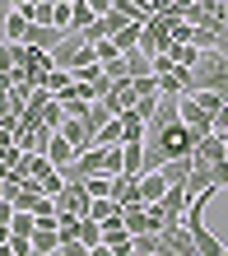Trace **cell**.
I'll use <instances>...</instances> for the list:
<instances>
[{"label": "cell", "instance_id": "cell-6", "mask_svg": "<svg viewBox=\"0 0 228 256\" xmlns=\"http://www.w3.org/2000/svg\"><path fill=\"white\" fill-rule=\"evenodd\" d=\"M60 28H52V24H33L28 28V38H24V47H33V52H56L60 47Z\"/></svg>", "mask_w": 228, "mask_h": 256}, {"label": "cell", "instance_id": "cell-24", "mask_svg": "<svg viewBox=\"0 0 228 256\" xmlns=\"http://www.w3.org/2000/svg\"><path fill=\"white\" fill-rule=\"evenodd\" d=\"M88 256H116V252H112L108 242H102V247H94V252H88Z\"/></svg>", "mask_w": 228, "mask_h": 256}, {"label": "cell", "instance_id": "cell-19", "mask_svg": "<svg viewBox=\"0 0 228 256\" xmlns=\"http://www.w3.org/2000/svg\"><path fill=\"white\" fill-rule=\"evenodd\" d=\"M108 70V80H130V56H112V61H102Z\"/></svg>", "mask_w": 228, "mask_h": 256}, {"label": "cell", "instance_id": "cell-26", "mask_svg": "<svg viewBox=\"0 0 228 256\" xmlns=\"http://www.w3.org/2000/svg\"><path fill=\"white\" fill-rule=\"evenodd\" d=\"M219 256H228V247H224V252H219Z\"/></svg>", "mask_w": 228, "mask_h": 256}, {"label": "cell", "instance_id": "cell-5", "mask_svg": "<svg viewBox=\"0 0 228 256\" xmlns=\"http://www.w3.org/2000/svg\"><path fill=\"white\" fill-rule=\"evenodd\" d=\"M80 154H84V149H80V144H70L60 130H52V135H47V158L56 163V168H70V163L80 158Z\"/></svg>", "mask_w": 228, "mask_h": 256}, {"label": "cell", "instance_id": "cell-8", "mask_svg": "<svg viewBox=\"0 0 228 256\" xmlns=\"http://www.w3.org/2000/svg\"><path fill=\"white\" fill-rule=\"evenodd\" d=\"M116 200H121V210H135V205H144V191H140V177H126V172H121L116 177Z\"/></svg>", "mask_w": 228, "mask_h": 256}, {"label": "cell", "instance_id": "cell-4", "mask_svg": "<svg viewBox=\"0 0 228 256\" xmlns=\"http://www.w3.org/2000/svg\"><path fill=\"white\" fill-rule=\"evenodd\" d=\"M224 154H228V135H205V140H196V149H191V163L196 168H214V163H224Z\"/></svg>", "mask_w": 228, "mask_h": 256}, {"label": "cell", "instance_id": "cell-23", "mask_svg": "<svg viewBox=\"0 0 228 256\" xmlns=\"http://www.w3.org/2000/svg\"><path fill=\"white\" fill-rule=\"evenodd\" d=\"M10 10H14L10 0H0V42H5V19H10Z\"/></svg>", "mask_w": 228, "mask_h": 256}, {"label": "cell", "instance_id": "cell-18", "mask_svg": "<svg viewBox=\"0 0 228 256\" xmlns=\"http://www.w3.org/2000/svg\"><path fill=\"white\" fill-rule=\"evenodd\" d=\"M191 98H196V102H200V108H205V112H219V108H224V102H228L224 94H214V88H196V94H191Z\"/></svg>", "mask_w": 228, "mask_h": 256}, {"label": "cell", "instance_id": "cell-12", "mask_svg": "<svg viewBox=\"0 0 228 256\" xmlns=\"http://www.w3.org/2000/svg\"><path fill=\"white\" fill-rule=\"evenodd\" d=\"M140 38H144V24L140 19H130L126 28H116V33H112V42H116L121 52H140Z\"/></svg>", "mask_w": 228, "mask_h": 256}, {"label": "cell", "instance_id": "cell-10", "mask_svg": "<svg viewBox=\"0 0 228 256\" xmlns=\"http://www.w3.org/2000/svg\"><path fill=\"white\" fill-rule=\"evenodd\" d=\"M168 177H163V172H140V191H144V205H158L163 200V196H168Z\"/></svg>", "mask_w": 228, "mask_h": 256}, {"label": "cell", "instance_id": "cell-15", "mask_svg": "<svg viewBox=\"0 0 228 256\" xmlns=\"http://www.w3.org/2000/svg\"><path fill=\"white\" fill-rule=\"evenodd\" d=\"M168 56H172L177 66H196V61H200V47H196V42H172Z\"/></svg>", "mask_w": 228, "mask_h": 256}, {"label": "cell", "instance_id": "cell-22", "mask_svg": "<svg viewBox=\"0 0 228 256\" xmlns=\"http://www.w3.org/2000/svg\"><path fill=\"white\" fill-rule=\"evenodd\" d=\"M112 5H116V0H88V10H94L98 19H102V14H112Z\"/></svg>", "mask_w": 228, "mask_h": 256}, {"label": "cell", "instance_id": "cell-11", "mask_svg": "<svg viewBox=\"0 0 228 256\" xmlns=\"http://www.w3.org/2000/svg\"><path fill=\"white\" fill-rule=\"evenodd\" d=\"M186 228H191V238H196V252H200V256H219V252L228 247V242H219V238L205 228V219H200V224H186Z\"/></svg>", "mask_w": 228, "mask_h": 256}, {"label": "cell", "instance_id": "cell-14", "mask_svg": "<svg viewBox=\"0 0 228 256\" xmlns=\"http://www.w3.org/2000/svg\"><path fill=\"white\" fill-rule=\"evenodd\" d=\"M94 144H126V126H121V116H112L102 130H94Z\"/></svg>", "mask_w": 228, "mask_h": 256}, {"label": "cell", "instance_id": "cell-17", "mask_svg": "<svg viewBox=\"0 0 228 256\" xmlns=\"http://www.w3.org/2000/svg\"><path fill=\"white\" fill-rule=\"evenodd\" d=\"M102 233H108V228H102L98 219H88V214H84V224H80V242H88V247H102Z\"/></svg>", "mask_w": 228, "mask_h": 256}, {"label": "cell", "instance_id": "cell-25", "mask_svg": "<svg viewBox=\"0 0 228 256\" xmlns=\"http://www.w3.org/2000/svg\"><path fill=\"white\" fill-rule=\"evenodd\" d=\"M0 256H14V247H10V242H5V247H0Z\"/></svg>", "mask_w": 228, "mask_h": 256}, {"label": "cell", "instance_id": "cell-2", "mask_svg": "<svg viewBox=\"0 0 228 256\" xmlns=\"http://www.w3.org/2000/svg\"><path fill=\"white\" fill-rule=\"evenodd\" d=\"M149 144L163 154V163H172V158H191V149H196V135L182 126V122H172V126H163L158 135H149Z\"/></svg>", "mask_w": 228, "mask_h": 256}, {"label": "cell", "instance_id": "cell-20", "mask_svg": "<svg viewBox=\"0 0 228 256\" xmlns=\"http://www.w3.org/2000/svg\"><path fill=\"white\" fill-rule=\"evenodd\" d=\"M94 247L88 242H80V238H66V242H60V256H88Z\"/></svg>", "mask_w": 228, "mask_h": 256}, {"label": "cell", "instance_id": "cell-3", "mask_svg": "<svg viewBox=\"0 0 228 256\" xmlns=\"http://www.w3.org/2000/svg\"><path fill=\"white\" fill-rule=\"evenodd\" d=\"M182 126H186L196 140H205V135H214V112H205L200 102L186 94V98H182Z\"/></svg>", "mask_w": 228, "mask_h": 256}, {"label": "cell", "instance_id": "cell-1", "mask_svg": "<svg viewBox=\"0 0 228 256\" xmlns=\"http://www.w3.org/2000/svg\"><path fill=\"white\" fill-rule=\"evenodd\" d=\"M191 70H196V88H214V94L228 98V56L219 47H205Z\"/></svg>", "mask_w": 228, "mask_h": 256}, {"label": "cell", "instance_id": "cell-7", "mask_svg": "<svg viewBox=\"0 0 228 256\" xmlns=\"http://www.w3.org/2000/svg\"><path fill=\"white\" fill-rule=\"evenodd\" d=\"M88 200H94V196H88V186H84V182H66V191L56 196V214H60V210H80V214H84Z\"/></svg>", "mask_w": 228, "mask_h": 256}, {"label": "cell", "instance_id": "cell-21", "mask_svg": "<svg viewBox=\"0 0 228 256\" xmlns=\"http://www.w3.org/2000/svg\"><path fill=\"white\" fill-rule=\"evenodd\" d=\"M214 130H219V135H228V102L214 112Z\"/></svg>", "mask_w": 228, "mask_h": 256}, {"label": "cell", "instance_id": "cell-9", "mask_svg": "<svg viewBox=\"0 0 228 256\" xmlns=\"http://www.w3.org/2000/svg\"><path fill=\"white\" fill-rule=\"evenodd\" d=\"M84 214L98 219V224H112V219H121V200H116V196H94Z\"/></svg>", "mask_w": 228, "mask_h": 256}, {"label": "cell", "instance_id": "cell-13", "mask_svg": "<svg viewBox=\"0 0 228 256\" xmlns=\"http://www.w3.org/2000/svg\"><path fill=\"white\" fill-rule=\"evenodd\" d=\"M28 28H33L28 10H10V19H5V42H24V38H28Z\"/></svg>", "mask_w": 228, "mask_h": 256}, {"label": "cell", "instance_id": "cell-16", "mask_svg": "<svg viewBox=\"0 0 228 256\" xmlns=\"http://www.w3.org/2000/svg\"><path fill=\"white\" fill-rule=\"evenodd\" d=\"M94 24H98V14L88 10V0H74V28H70V33H88Z\"/></svg>", "mask_w": 228, "mask_h": 256}]
</instances>
